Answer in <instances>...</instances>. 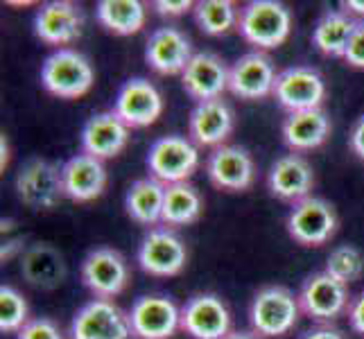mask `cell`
Returning <instances> with one entry per match:
<instances>
[{
    "instance_id": "41",
    "label": "cell",
    "mask_w": 364,
    "mask_h": 339,
    "mask_svg": "<svg viewBox=\"0 0 364 339\" xmlns=\"http://www.w3.org/2000/svg\"><path fill=\"white\" fill-rule=\"evenodd\" d=\"M224 339H262L254 330H231Z\"/></svg>"
},
{
    "instance_id": "9",
    "label": "cell",
    "mask_w": 364,
    "mask_h": 339,
    "mask_svg": "<svg viewBox=\"0 0 364 339\" xmlns=\"http://www.w3.org/2000/svg\"><path fill=\"white\" fill-rule=\"evenodd\" d=\"M14 188L21 204L32 210H50L64 197L61 168L46 158H30L16 174Z\"/></svg>"
},
{
    "instance_id": "11",
    "label": "cell",
    "mask_w": 364,
    "mask_h": 339,
    "mask_svg": "<svg viewBox=\"0 0 364 339\" xmlns=\"http://www.w3.org/2000/svg\"><path fill=\"white\" fill-rule=\"evenodd\" d=\"M70 339H132L129 315L114 301L93 298L70 319Z\"/></svg>"
},
{
    "instance_id": "27",
    "label": "cell",
    "mask_w": 364,
    "mask_h": 339,
    "mask_svg": "<svg viewBox=\"0 0 364 339\" xmlns=\"http://www.w3.org/2000/svg\"><path fill=\"white\" fill-rule=\"evenodd\" d=\"M358 25V18L346 14L344 9H331L317 21L312 28V45H315L326 57H340L344 59L346 45L350 41Z\"/></svg>"
},
{
    "instance_id": "37",
    "label": "cell",
    "mask_w": 364,
    "mask_h": 339,
    "mask_svg": "<svg viewBox=\"0 0 364 339\" xmlns=\"http://www.w3.org/2000/svg\"><path fill=\"white\" fill-rule=\"evenodd\" d=\"M348 147L360 161H364V113L353 122V129L348 134Z\"/></svg>"
},
{
    "instance_id": "23",
    "label": "cell",
    "mask_w": 364,
    "mask_h": 339,
    "mask_svg": "<svg viewBox=\"0 0 364 339\" xmlns=\"http://www.w3.org/2000/svg\"><path fill=\"white\" fill-rule=\"evenodd\" d=\"M129 131L114 111L93 113L82 127V152L100 161L116 158L129 145Z\"/></svg>"
},
{
    "instance_id": "6",
    "label": "cell",
    "mask_w": 364,
    "mask_h": 339,
    "mask_svg": "<svg viewBox=\"0 0 364 339\" xmlns=\"http://www.w3.org/2000/svg\"><path fill=\"white\" fill-rule=\"evenodd\" d=\"M301 312L315 319L319 325H331L348 310L353 296H348V285L337 281L328 271H315L299 287Z\"/></svg>"
},
{
    "instance_id": "25",
    "label": "cell",
    "mask_w": 364,
    "mask_h": 339,
    "mask_svg": "<svg viewBox=\"0 0 364 339\" xmlns=\"http://www.w3.org/2000/svg\"><path fill=\"white\" fill-rule=\"evenodd\" d=\"M21 271L32 287L39 290H55L66 279L64 256L48 242H36L23 254Z\"/></svg>"
},
{
    "instance_id": "39",
    "label": "cell",
    "mask_w": 364,
    "mask_h": 339,
    "mask_svg": "<svg viewBox=\"0 0 364 339\" xmlns=\"http://www.w3.org/2000/svg\"><path fill=\"white\" fill-rule=\"evenodd\" d=\"M18 251H28L25 249V242H23V237H16V240H7L5 244H3V260H9V258H14V254H18Z\"/></svg>"
},
{
    "instance_id": "42",
    "label": "cell",
    "mask_w": 364,
    "mask_h": 339,
    "mask_svg": "<svg viewBox=\"0 0 364 339\" xmlns=\"http://www.w3.org/2000/svg\"><path fill=\"white\" fill-rule=\"evenodd\" d=\"M3 170H5V166H7V161H9V145H7V136H3Z\"/></svg>"
},
{
    "instance_id": "4",
    "label": "cell",
    "mask_w": 364,
    "mask_h": 339,
    "mask_svg": "<svg viewBox=\"0 0 364 339\" xmlns=\"http://www.w3.org/2000/svg\"><path fill=\"white\" fill-rule=\"evenodd\" d=\"M145 166L149 177H154L163 185L183 183L199 168V147L191 138L179 134L161 136L149 145Z\"/></svg>"
},
{
    "instance_id": "7",
    "label": "cell",
    "mask_w": 364,
    "mask_h": 339,
    "mask_svg": "<svg viewBox=\"0 0 364 339\" xmlns=\"http://www.w3.org/2000/svg\"><path fill=\"white\" fill-rule=\"evenodd\" d=\"M80 276H82L84 287L95 298L111 301L114 296L122 294L124 287L129 285L132 269H129L127 258H124L118 249L95 247L82 260Z\"/></svg>"
},
{
    "instance_id": "16",
    "label": "cell",
    "mask_w": 364,
    "mask_h": 339,
    "mask_svg": "<svg viewBox=\"0 0 364 339\" xmlns=\"http://www.w3.org/2000/svg\"><path fill=\"white\" fill-rule=\"evenodd\" d=\"M276 77L279 72L272 57L262 50H251L231 66L229 91L240 99H265L274 95Z\"/></svg>"
},
{
    "instance_id": "33",
    "label": "cell",
    "mask_w": 364,
    "mask_h": 339,
    "mask_svg": "<svg viewBox=\"0 0 364 339\" xmlns=\"http://www.w3.org/2000/svg\"><path fill=\"white\" fill-rule=\"evenodd\" d=\"M16 339H66L61 333L59 323L50 317H36L30 319L23 328L16 333Z\"/></svg>"
},
{
    "instance_id": "22",
    "label": "cell",
    "mask_w": 364,
    "mask_h": 339,
    "mask_svg": "<svg viewBox=\"0 0 364 339\" xmlns=\"http://www.w3.org/2000/svg\"><path fill=\"white\" fill-rule=\"evenodd\" d=\"M267 188L281 202L296 204L310 197L312 188H315V170L306 156L296 152L279 156L267 172Z\"/></svg>"
},
{
    "instance_id": "24",
    "label": "cell",
    "mask_w": 364,
    "mask_h": 339,
    "mask_svg": "<svg viewBox=\"0 0 364 339\" xmlns=\"http://www.w3.org/2000/svg\"><path fill=\"white\" fill-rule=\"evenodd\" d=\"M283 143L292 152H312L326 143L331 136V118L323 109H310V111H296L287 113L283 120Z\"/></svg>"
},
{
    "instance_id": "34",
    "label": "cell",
    "mask_w": 364,
    "mask_h": 339,
    "mask_svg": "<svg viewBox=\"0 0 364 339\" xmlns=\"http://www.w3.org/2000/svg\"><path fill=\"white\" fill-rule=\"evenodd\" d=\"M344 61L350 68L364 70V21H358L353 34H350V41L344 53Z\"/></svg>"
},
{
    "instance_id": "32",
    "label": "cell",
    "mask_w": 364,
    "mask_h": 339,
    "mask_svg": "<svg viewBox=\"0 0 364 339\" xmlns=\"http://www.w3.org/2000/svg\"><path fill=\"white\" fill-rule=\"evenodd\" d=\"M30 321V306L14 285L0 287V330L18 333Z\"/></svg>"
},
{
    "instance_id": "29",
    "label": "cell",
    "mask_w": 364,
    "mask_h": 339,
    "mask_svg": "<svg viewBox=\"0 0 364 339\" xmlns=\"http://www.w3.org/2000/svg\"><path fill=\"white\" fill-rule=\"evenodd\" d=\"M204 212V197L191 181L166 185L163 199V226H191Z\"/></svg>"
},
{
    "instance_id": "12",
    "label": "cell",
    "mask_w": 364,
    "mask_h": 339,
    "mask_svg": "<svg viewBox=\"0 0 364 339\" xmlns=\"http://www.w3.org/2000/svg\"><path fill=\"white\" fill-rule=\"evenodd\" d=\"M181 330L193 339H224L231 333V312L222 296L199 292L181 306Z\"/></svg>"
},
{
    "instance_id": "1",
    "label": "cell",
    "mask_w": 364,
    "mask_h": 339,
    "mask_svg": "<svg viewBox=\"0 0 364 339\" xmlns=\"http://www.w3.org/2000/svg\"><path fill=\"white\" fill-rule=\"evenodd\" d=\"M237 32L256 50H274L290 39L292 11L279 0H251L240 9Z\"/></svg>"
},
{
    "instance_id": "2",
    "label": "cell",
    "mask_w": 364,
    "mask_h": 339,
    "mask_svg": "<svg viewBox=\"0 0 364 339\" xmlns=\"http://www.w3.org/2000/svg\"><path fill=\"white\" fill-rule=\"evenodd\" d=\"M95 84V70L80 50L59 48L41 64V86L59 99L84 97Z\"/></svg>"
},
{
    "instance_id": "15",
    "label": "cell",
    "mask_w": 364,
    "mask_h": 339,
    "mask_svg": "<svg viewBox=\"0 0 364 339\" xmlns=\"http://www.w3.org/2000/svg\"><path fill=\"white\" fill-rule=\"evenodd\" d=\"M114 113L129 129H143L154 124L163 113V95L145 77L127 80L114 99Z\"/></svg>"
},
{
    "instance_id": "5",
    "label": "cell",
    "mask_w": 364,
    "mask_h": 339,
    "mask_svg": "<svg viewBox=\"0 0 364 339\" xmlns=\"http://www.w3.org/2000/svg\"><path fill=\"white\" fill-rule=\"evenodd\" d=\"M136 260L138 267L154 279H172L188 265V247L183 237L170 226H154L143 235Z\"/></svg>"
},
{
    "instance_id": "8",
    "label": "cell",
    "mask_w": 364,
    "mask_h": 339,
    "mask_svg": "<svg viewBox=\"0 0 364 339\" xmlns=\"http://www.w3.org/2000/svg\"><path fill=\"white\" fill-rule=\"evenodd\" d=\"M287 233L301 247H321L331 240L337 231V212L323 197L310 195L292 204L287 212Z\"/></svg>"
},
{
    "instance_id": "19",
    "label": "cell",
    "mask_w": 364,
    "mask_h": 339,
    "mask_svg": "<svg viewBox=\"0 0 364 339\" xmlns=\"http://www.w3.org/2000/svg\"><path fill=\"white\" fill-rule=\"evenodd\" d=\"M109 174L105 161L91 154H75L61 166V183H64V197L75 204H89L102 197L107 190Z\"/></svg>"
},
{
    "instance_id": "38",
    "label": "cell",
    "mask_w": 364,
    "mask_h": 339,
    "mask_svg": "<svg viewBox=\"0 0 364 339\" xmlns=\"http://www.w3.org/2000/svg\"><path fill=\"white\" fill-rule=\"evenodd\" d=\"M299 339H346V337L342 330H337L335 325H317V328H310Z\"/></svg>"
},
{
    "instance_id": "21",
    "label": "cell",
    "mask_w": 364,
    "mask_h": 339,
    "mask_svg": "<svg viewBox=\"0 0 364 339\" xmlns=\"http://www.w3.org/2000/svg\"><path fill=\"white\" fill-rule=\"evenodd\" d=\"M191 39L174 25L156 28L147 36L145 43V61L147 66L159 75H181L193 59Z\"/></svg>"
},
{
    "instance_id": "36",
    "label": "cell",
    "mask_w": 364,
    "mask_h": 339,
    "mask_svg": "<svg viewBox=\"0 0 364 339\" xmlns=\"http://www.w3.org/2000/svg\"><path fill=\"white\" fill-rule=\"evenodd\" d=\"M346 317H348L350 328H353L358 335H364V292H360V294H355L353 298H350Z\"/></svg>"
},
{
    "instance_id": "10",
    "label": "cell",
    "mask_w": 364,
    "mask_h": 339,
    "mask_svg": "<svg viewBox=\"0 0 364 339\" xmlns=\"http://www.w3.org/2000/svg\"><path fill=\"white\" fill-rule=\"evenodd\" d=\"M127 315L134 339H170L181 330V308L166 294L138 296Z\"/></svg>"
},
{
    "instance_id": "31",
    "label": "cell",
    "mask_w": 364,
    "mask_h": 339,
    "mask_svg": "<svg viewBox=\"0 0 364 339\" xmlns=\"http://www.w3.org/2000/svg\"><path fill=\"white\" fill-rule=\"evenodd\" d=\"M323 271H328L335 276L337 281H342L344 285H350L362 279L364 274V256L362 251L353 244H340L335 247L328 258H326Z\"/></svg>"
},
{
    "instance_id": "3",
    "label": "cell",
    "mask_w": 364,
    "mask_h": 339,
    "mask_svg": "<svg viewBox=\"0 0 364 339\" xmlns=\"http://www.w3.org/2000/svg\"><path fill=\"white\" fill-rule=\"evenodd\" d=\"M301 315L299 296L285 285H265L254 294L249 306V323L258 337H283Z\"/></svg>"
},
{
    "instance_id": "28",
    "label": "cell",
    "mask_w": 364,
    "mask_h": 339,
    "mask_svg": "<svg viewBox=\"0 0 364 339\" xmlns=\"http://www.w3.org/2000/svg\"><path fill=\"white\" fill-rule=\"evenodd\" d=\"M95 18L111 34L132 36L145 28L147 9L141 0H100Z\"/></svg>"
},
{
    "instance_id": "30",
    "label": "cell",
    "mask_w": 364,
    "mask_h": 339,
    "mask_svg": "<svg viewBox=\"0 0 364 339\" xmlns=\"http://www.w3.org/2000/svg\"><path fill=\"white\" fill-rule=\"evenodd\" d=\"M195 23L208 36H224L237 28L240 9L231 0H199L195 3Z\"/></svg>"
},
{
    "instance_id": "40",
    "label": "cell",
    "mask_w": 364,
    "mask_h": 339,
    "mask_svg": "<svg viewBox=\"0 0 364 339\" xmlns=\"http://www.w3.org/2000/svg\"><path fill=\"white\" fill-rule=\"evenodd\" d=\"M342 7L346 14H350L358 21H364V0H344Z\"/></svg>"
},
{
    "instance_id": "14",
    "label": "cell",
    "mask_w": 364,
    "mask_h": 339,
    "mask_svg": "<svg viewBox=\"0 0 364 339\" xmlns=\"http://www.w3.org/2000/svg\"><path fill=\"white\" fill-rule=\"evenodd\" d=\"M208 181L227 193H245L256 181V163L240 145L215 147L206 158Z\"/></svg>"
},
{
    "instance_id": "18",
    "label": "cell",
    "mask_w": 364,
    "mask_h": 339,
    "mask_svg": "<svg viewBox=\"0 0 364 339\" xmlns=\"http://www.w3.org/2000/svg\"><path fill=\"white\" fill-rule=\"evenodd\" d=\"M235 127L233 109L224 97L197 102L188 118V136L197 147H222L227 145Z\"/></svg>"
},
{
    "instance_id": "17",
    "label": "cell",
    "mask_w": 364,
    "mask_h": 339,
    "mask_svg": "<svg viewBox=\"0 0 364 339\" xmlns=\"http://www.w3.org/2000/svg\"><path fill=\"white\" fill-rule=\"evenodd\" d=\"M84 30V11L70 0L43 3L34 14V34L48 45L64 48L75 43Z\"/></svg>"
},
{
    "instance_id": "35",
    "label": "cell",
    "mask_w": 364,
    "mask_h": 339,
    "mask_svg": "<svg viewBox=\"0 0 364 339\" xmlns=\"http://www.w3.org/2000/svg\"><path fill=\"white\" fill-rule=\"evenodd\" d=\"M152 7L156 9L159 16L177 18L195 9V3H191V0H156V3H152Z\"/></svg>"
},
{
    "instance_id": "13",
    "label": "cell",
    "mask_w": 364,
    "mask_h": 339,
    "mask_svg": "<svg viewBox=\"0 0 364 339\" xmlns=\"http://www.w3.org/2000/svg\"><path fill=\"white\" fill-rule=\"evenodd\" d=\"M274 97L287 113L321 109L326 97V82L317 68L292 66L279 72Z\"/></svg>"
},
{
    "instance_id": "20",
    "label": "cell",
    "mask_w": 364,
    "mask_h": 339,
    "mask_svg": "<svg viewBox=\"0 0 364 339\" xmlns=\"http://www.w3.org/2000/svg\"><path fill=\"white\" fill-rule=\"evenodd\" d=\"M229 66L215 53H195L181 72L183 91L197 102L218 99L224 91H229Z\"/></svg>"
},
{
    "instance_id": "26",
    "label": "cell",
    "mask_w": 364,
    "mask_h": 339,
    "mask_svg": "<svg viewBox=\"0 0 364 339\" xmlns=\"http://www.w3.org/2000/svg\"><path fill=\"white\" fill-rule=\"evenodd\" d=\"M163 199H166V185L154 177L136 179L127 193H124V210L141 226L163 224Z\"/></svg>"
}]
</instances>
